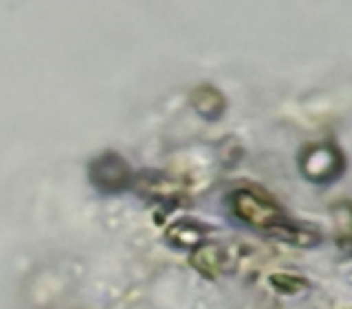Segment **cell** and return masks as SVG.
<instances>
[{
  "label": "cell",
  "instance_id": "1",
  "mask_svg": "<svg viewBox=\"0 0 352 309\" xmlns=\"http://www.w3.org/2000/svg\"><path fill=\"white\" fill-rule=\"evenodd\" d=\"M230 208L241 222L258 227V230L280 237V239L294 242V244H311L318 239V235H311V230H302L297 222L289 220L283 208L275 201H270L265 193L239 189L230 196Z\"/></svg>",
  "mask_w": 352,
  "mask_h": 309
},
{
  "label": "cell",
  "instance_id": "2",
  "mask_svg": "<svg viewBox=\"0 0 352 309\" xmlns=\"http://www.w3.org/2000/svg\"><path fill=\"white\" fill-rule=\"evenodd\" d=\"M299 172L314 184H328L345 172V155L331 142H314L299 152Z\"/></svg>",
  "mask_w": 352,
  "mask_h": 309
},
{
  "label": "cell",
  "instance_id": "3",
  "mask_svg": "<svg viewBox=\"0 0 352 309\" xmlns=\"http://www.w3.org/2000/svg\"><path fill=\"white\" fill-rule=\"evenodd\" d=\"M89 179L102 193H121L131 189L133 169L121 155L116 152H104L89 162Z\"/></svg>",
  "mask_w": 352,
  "mask_h": 309
},
{
  "label": "cell",
  "instance_id": "4",
  "mask_svg": "<svg viewBox=\"0 0 352 309\" xmlns=\"http://www.w3.org/2000/svg\"><path fill=\"white\" fill-rule=\"evenodd\" d=\"M191 264H193V268L201 270L203 275L215 278V275L232 268V254L227 251V246H222V244H201L193 249Z\"/></svg>",
  "mask_w": 352,
  "mask_h": 309
},
{
  "label": "cell",
  "instance_id": "5",
  "mask_svg": "<svg viewBox=\"0 0 352 309\" xmlns=\"http://www.w3.org/2000/svg\"><path fill=\"white\" fill-rule=\"evenodd\" d=\"M191 102H193V109H196L203 118H208V121L222 118V114H225V109H227L225 94L217 87H212V85H201L198 89H193Z\"/></svg>",
  "mask_w": 352,
  "mask_h": 309
},
{
  "label": "cell",
  "instance_id": "6",
  "mask_svg": "<svg viewBox=\"0 0 352 309\" xmlns=\"http://www.w3.org/2000/svg\"><path fill=\"white\" fill-rule=\"evenodd\" d=\"M206 235H208V227L201 225V222H193V220L176 222V225L166 232L171 244L182 246V249H196V246H201V242L206 239Z\"/></svg>",
  "mask_w": 352,
  "mask_h": 309
}]
</instances>
